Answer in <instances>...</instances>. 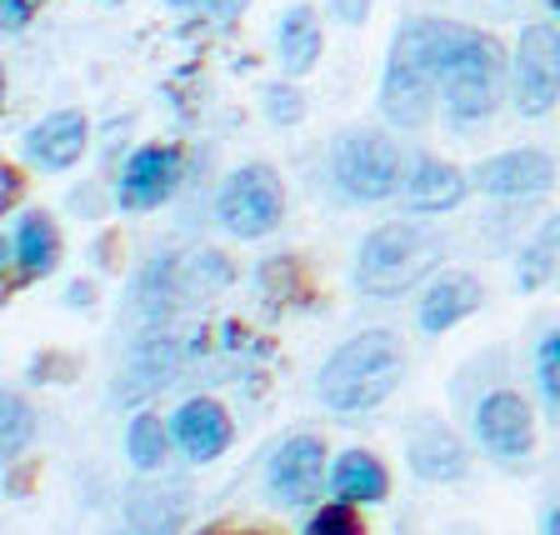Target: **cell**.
<instances>
[{
	"label": "cell",
	"instance_id": "cell-10",
	"mask_svg": "<svg viewBox=\"0 0 560 535\" xmlns=\"http://www.w3.org/2000/svg\"><path fill=\"white\" fill-rule=\"evenodd\" d=\"M476 441L495 461H525L536 451V416L521 391H490L476 400Z\"/></svg>",
	"mask_w": 560,
	"mask_h": 535
},
{
	"label": "cell",
	"instance_id": "cell-7",
	"mask_svg": "<svg viewBox=\"0 0 560 535\" xmlns=\"http://www.w3.org/2000/svg\"><path fill=\"white\" fill-rule=\"evenodd\" d=\"M435 101H441V91H435L425 60L396 35V40H390V56H385V75H381V116L400 130H416L431 120Z\"/></svg>",
	"mask_w": 560,
	"mask_h": 535
},
{
	"label": "cell",
	"instance_id": "cell-35",
	"mask_svg": "<svg viewBox=\"0 0 560 535\" xmlns=\"http://www.w3.org/2000/svg\"><path fill=\"white\" fill-rule=\"evenodd\" d=\"M550 11H556V15H560V0H550Z\"/></svg>",
	"mask_w": 560,
	"mask_h": 535
},
{
	"label": "cell",
	"instance_id": "cell-32",
	"mask_svg": "<svg viewBox=\"0 0 560 535\" xmlns=\"http://www.w3.org/2000/svg\"><path fill=\"white\" fill-rule=\"evenodd\" d=\"M206 5H210V15H221V21H235V15H241L250 0H206Z\"/></svg>",
	"mask_w": 560,
	"mask_h": 535
},
{
	"label": "cell",
	"instance_id": "cell-34",
	"mask_svg": "<svg viewBox=\"0 0 560 535\" xmlns=\"http://www.w3.org/2000/svg\"><path fill=\"white\" fill-rule=\"evenodd\" d=\"M165 5H175V11H180V5H196V0H165Z\"/></svg>",
	"mask_w": 560,
	"mask_h": 535
},
{
	"label": "cell",
	"instance_id": "cell-27",
	"mask_svg": "<svg viewBox=\"0 0 560 535\" xmlns=\"http://www.w3.org/2000/svg\"><path fill=\"white\" fill-rule=\"evenodd\" d=\"M536 385L550 410H560V330H550L536 346Z\"/></svg>",
	"mask_w": 560,
	"mask_h": 535
},
{
	"label": "cell",
	"instance_id": "cell-17",
	"mask_svg": "<svg viewBox=\"0 0 560 535\" xmlns=\"http://www.w3.org/2000/svg\"><path fill=\"white\" fill-rule=\"evenodd\" d=\"M15 260V280H40L60 266V225L46 210H25L15 221V241H5V266Z\"/></svg>",
	"mask_w": 560,
	"mask_h": 535
},
{
	"label": "cell",
	"instance_id": "cell-13",
	"mask_svg": "<svg viewBox=\"0 0 560 535\" xmlns=\"http://www.w3.org/2000/svg\"><path fill=\"white\" fill-rule=\"evenodd\" d=\"M470 175L451 161H435V155H416L406 165V181H400V206L416 210V216H445L460 200L470 196Z\"/></svg>",
	"mask_w": 560,
	"mask_h": 535
},
{
	"label": "cell",
	"instance_id": "cell-29",
	"mask_svg": "<svg viewBox=\"0 0 560 535\" xmlns=\"http://www.w3.org/2000/svg\"><path fill=\"white\" fill-rule=\"evenodd\" d=\"M25 196V171L21 165H0V210H11Z\"/></svg>",
	"mask_w": 560,
	"mask_h": 535
},
{
	"label": "cell",
	"instance_id": "cell-8",
	"mask_svg": "<svg viewBox=\"0 0 560 535\" xmlns=\"http://www.w3.org/2000/svg\"><path fill=\"white\" fill-rule=\"evenodd\" d=\"M330 480V455L320 435H291L280 441L266 466V490L276 505H315Z\"/></svg>",
	"mask_w": 560,
	"mask_h": 535
},
{
	"label": "cell",
	"instance_id": "cell-28",
	"mask_svg": "<svg viewBox=\"0 0 560 535\" xmlns=\"http://www.w3.org/2000/svg\"><path fill=\"white\" fill-rule=\"evenodd\" d=\"M266 116L276 120V126H295V120H305V95L285 81L266 85Z\"/></svg>",
	"mask_w": 560,
	"mask_h": 535
},
{
	"label": "cell",
	"instance_id": "cell-16",
	"mask_svg": "<svg viewBox=\"0 0 560 535\" xmlns=\"http://www.w3.org/2000/svg\"><path fill=\"white\" fill-rule=\"evenodd\" d=\"M406 455H410V470H416L420 480H435V486L466 480V470H470V455H466V445H460V435H455L451 426H441V420H420L406 441Z\"/></svg>",
	"mask_w": 560,
	"mask_h": 535
},
{
	"label": "cell",
	"instance_id": "cell-6",
	"mask_svg": "<svg viewBox=\"0 0 560 535\" xmlns=\"http://www.w3.org/2000/svg\"><path fill=\"white\" fill-rule=\"evenodd\" d=\"M511 95L515 111L530 120L550 116L560 101V31L556 25H525L511 56Z\"/></svg>",
	"mask_w": 560,
	"mask_h": 535
},
{
	"label": "cell",
	"instance_id": "cell-36",
	"mask_svg": "<svg viewBox=\"0 0 560 535\" xmlns=\"http://www.w3.org/2000/svg\"><path fill=\"white\" fill-rule=\"evenodd\" d=\"M206 535H225V531H206Z\"/></svg>",
	"mask_w": 560,
	"mask_h": 535
},
{
	"label": "cell",
	"instance_id": "cell-33",
	"mask_svg": "<svg viewBox=\"0 0 560 535\" xmlns=\"http://www.w3.org/2000/svg\"><path fill=\"white\" fill-rule=\"evenodd\" d=\"M546 535H560V511H550V521H546Z\"/></svg>",
	"mask_w": 560,
	"mask_h": 535
},
{
	"label": "cell",
	"instance_id": "cell-1",
	"mask_svg": "<svg viewBox=\"0 0 560 535\" xmlns=\"http://www.w3.org/2000/svg\"><path fill=\"white\" fill-rule=\"evenodd\" d=\"M396 35L425 60L435 91H441L445 111L455 120H486L501 105V91L511 81V60H505L495 35L460 21H435V15L406 21Z\"/></svg>",
	"mask_w": 560,
	"mask_h": 535
},
{
	"label": "cell",
	"instance_id": "cell-30",
	"mask_svg": "<svg viewBox=\"0 0 560 535\" xmlns=\"http://www.w3.org/2000/svg\"><path fill=\"white\" fill-rule=\"evenodd\" d=\"M35 11H40V0H0V21H5V31H21V25H31Z\"/></svg>",
	"mask_w": 560,
	"mask_h": 535
},
{
	"label": "cell",
	"instance_id": "cell-2",
	"mask_svg": "<svg viewBox=\"0 0 560 535\" xmlns=\"http://www.w3.org/2000/svg\"><path fill=\"white\" fill-rule=\"evenodd\" d=\"M406 381V346L396 330H361L336 346L315 371V400L340 416H361L396 396Z\"/></svg>",
	"mask_w": 560,
	"mask_h": 535
},
{
	"label": "cell",
	"instance_id": "cell-15",
	"mask_svg": "<svg viewBox=\"0 0 560 535\" xmlns=\"http://www.w3.org/2000/svg\"><path fill=\"white\" fill-rule=\"evenodd\" d=\"M91 146V120L81 111H50L46 120H35L25 130V155L40 171H70Z\"/></svg>",
	"mask_w": 560,
	"mask_h": 535
},
{
	"label": "cell",
	"instance_id": "cell-3",
	"mask_svg": "<svg viewBox=\"0 0 560 535\" xmlns=\"http://www.w3.org/2000/svg\"><path fill=\"white\" fill-rule=\"evenodd\" d=\"M445 241L425 225L390 221L381 231H371L355 251V286L365 295H406L416 280H425L441 266Z\"/></svg>",
	"mask_w": 560,
	"mask_h": 535
},
{
	"label": "cell",
	"instance_id": "cell-22",
	"mask_svg": "<svg viewBox=\"0 0 560 535\" xmlns=\"http://www.w3.org/2000/svg\"><path fill=\"white\" fill-rule=\"evenodd\" d=\"M171 426H165L161 416H151V410H140V416H130L126 426V455L136 470H161L165 455H171Z\"/></svg>",
	"mask_w": 560,
	"mask_h": 535
},
{
	"label": "cell",
	"instance_id": "cell-19",
	"mask_svg": "<svg viewBox=\"0 0 560 535\" xmlns=\"http://www.w3.org/2000/svg\"><path fill=\"white\" fill-rule=\"evenodd\" d=\"M330 486H336L340 501H355V505H375V501L390 496V476H385L381 455H371V451L336 455V466H330Z\"/></svg>",
	"mask_w": 560,
	"mask_h": 535
},
{
	"label": "cell",
	"instance_id": "cell-21",
	"mask_svg": "<svg viewBox=\"0 0 560 535\" xmlns=\"http://www.w3.org/2000/svg\"><path fill=\"white\" fill-rule=\"evenodd\" d=\"M231 260L221 251H190L186 260H175V291L186 301H206L210 291H225L231 286Z\"/></svg>",
	"mask_w": 560,
	"mask_h": 535
},
{
	"label": "cell",
	"instance_id": "cell-4",
	"mask_svg": "<svg viewBox=\"0 0 560 535\" xmlns=\"http://www.w3.org/2000/svg\"><path fill=\"white\" fill-rule=\"evenodd\" d=\"M330 181L350 206H375V200L400 196L406 155L381 130H346L336 140V151H330Z\"/></svg>",
	"mask_w": 560,
	"mask_h": 535
},
{
	"label": "cell",
	"instance_id": "cell-5",
	"mask_svg": "<svg viewBox=\"0 0 560 535\" xmlns=\"http://www.w3.org/2000/svg\"><path fill=\"white\" fill-rule=\"evenodd\" d=\"M215 221H221L235 241H260V235H270L285 221V186H280V175L260 161L231 171L221 196H215Z\"/></svg>",
	"mask_w": 560,
	"mask_h": 535
},
{
	"label": "cell",
	"instance_id": "cell-23",
	"mask_svg": "<svg viewBox=\"0 0 560 535\" xmlns=\"http://www.w3.org/2000/svg\"><path fill=\"white\" fill-rule=\"evenodd\" d=\"M556 260H560V216H550V221L540 225L536 241L525 245L521 270H515V286H521V291H540V286L556 276Z\"/></svg>",
	"mask_w": 560,
	"mask_h": 535
},
{
	"label": "cell",
	"instance_id": "cell-18",
	"mask_svg": "<svg viewBox=\"0 0 560 535\" xmlns=\"http://www.w3.org/2000/svg\"><path fill=\"white\" fill-rule=\"evenodd\" d=\"M320 50H326V35H320V15L311 5H291L276 25V56L285 75H311L320 66Z\"/></svg>",
	"mask_w": 560,
	"mask_h": 535
},
{
	"label": "cell",
	"instance_id": "cell-24",
	"mask_svg": "<svg viewBox=\"0 0 560 535\" xmlns=\"http://www.w3.org/2000/svg\"><path fill=\"white\" fill-rule=\"evenodd\" d=\"M35 441V410L21 391H5L0 396V455L11 466L15 455H25V445Z\"/></svg>",
	"mask_w": 560,
	"mask_h": 535
},
{
	"label": "cell",
	"instance_id": "cell-25",
	"mask_svg": "<svg viewBox=\"0 0 560 535\" xmlns=\"http://www.w3.org/2000/svg\"><path fill=\"white\" fill-rule=\"evenodd\" d=\"M305 535H365V521H361V505L355 501H330L305 521Z\"/></svg>",
	"mask_w": 560,
	"mask_h": 535
},
{
	"label": "cell",
	"instance_id": "cell-9",
	"mask_svg": "<svg viewBox=\"0 0 560 535\" xmlns=\"http://www.w3.org/2000/svg\"><path fill=\"white\" fill-rule=\"evenodd\" d=\"M180 175H186V155H180V146H165V140L140 146V151H130V161L120 165L116 206L130 210V216L165 206V200L175 196V186H180Z\"/></svg>",
	"mask_w": 560,
	"mask_h": 535
},
{
	"label": "cell",
	"instance_id": "cell-31",
	"mask_svg": "<svg viewBox=\"0 0 560 535\" xmlns=\"http://www.w3.org/2000/svg\"><path fill=\"white\" fill-rule=\"evenodd\" d=\"M326 5L340 25H365V15H371L375 0H326Z\"/></svg>",
	"mask_w": 560,
	"mask_h": 535
},
{
	"label": "cell",
	"instance_id": "cell-11",
	"mask_svg": "<svg viewBox=\"0 0 560 535\" xmlns=\"http://www.w3.org/2000/svg\"><path fill=\"white\" fill-rule=\"evenodd\" d=\"M470 186L490 200H530V196H546L556 186V161L546 151H501V155H486V161L470 171Z\"/></svg>",
	"mask_w": 560,
	"mask_h": 535
},
{
	"label": "cell",
	"instance_id": "cell-14",
	"mask_svg": "<svg viewBox=\"0 0 560 535\" xmlns=\"http://www.w3.org/2000/svg\"><path fill=\"white\" fill-rule=\"evenodd\" d=\"M480 301H486V291H480V280L470 276V270H441V276L431 280V291L420 295L416 326L425 330V336H445V330H455L460 321H470V315L480 311Z\"/></svg>",
	"mask_w": 560,
	"mask_h": 535
},
{
	"label": "cell",
	"instance_id": "cell-20",
	"mask_svg": "<svg viewBox=\"0 0 560 535\" xmlns=\"http://www.w3.org/2000/svg\"><path fill=\"white\" fill-rule=\"evenodd\" d=\"M130 521H136L140 535H175V525L186 521V490L180 486H140L130 490L126 501Z\"/></svg>",
	"mask_w": 560,
	"mask_h": 535
},
{
	"label": "cell",
	"instance_id": "cell-26",
	"mask_svg": "<svg viewBox=\"0 0 560 535\" xmlns=\"http://www.w3.org/2000/svg\"><path fill=\"white\" fill-rule=\"evenodd\" d=\"M260 286H266L276 301H305V276H301V260H291V256H276V260H266V270H260Z\"/></svg>",
	"mask_w": 560,
	"mask_h": 535
},
{
	"label": "cell",
	"instance_id": "cell-12",
	"mask_svg": "<svg viewBox=\"0 0 560 535\" xmlns=\"http://www.w3.org/2000/svg\"><path fill=\"white\" fill-rule=\"evenodd\" d=\"M171 435H175V445H180V455H186V461L206 466V461H215V455L231 451L235 420H231V410H225L215 396H190V400H180V406H175Z\"/></svg>",
	"mask_w": 560,
	"mask_h": 535
}]
</instances>
